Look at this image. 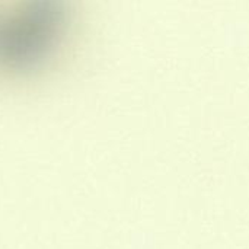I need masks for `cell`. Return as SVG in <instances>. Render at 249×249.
<instances>
[{"label":"cell","mask_w":249,"mask_h":249,"mask_svg":"<svg viewBox=\"0 0 249 249\" xmlns=\"http://www.w3.org/2000/svg\"><path fill=\"white\" fill-rule=\"evenodd\" d=\"M79 12L67 0L0 3V77L51 69L76 39Z\"/></svg>","instance_id":"6da1fadb"}]
</instances>
